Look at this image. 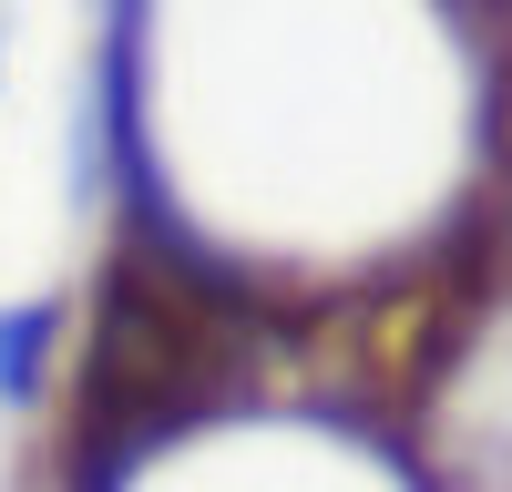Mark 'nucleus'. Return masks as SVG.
Returning a JSON list of instances; mask_svg holds the SVG:
<instances>
[{
  "mask_svg": "<svg viewBox=\"0 0 512 492\" xmlns=\"http://www.w3.org/2000/svg\"><path fill=\"white\" fill-rule=\"evenodd\" d=\"M31 380H41V318L21 308V318H0V390L21 400Z\"/></svg>",
  "mask_w": 512,
  "mask_h": 492,
  "instance_id": "f257e3e1",
  "label": "nucleus"
}]
</instances>
